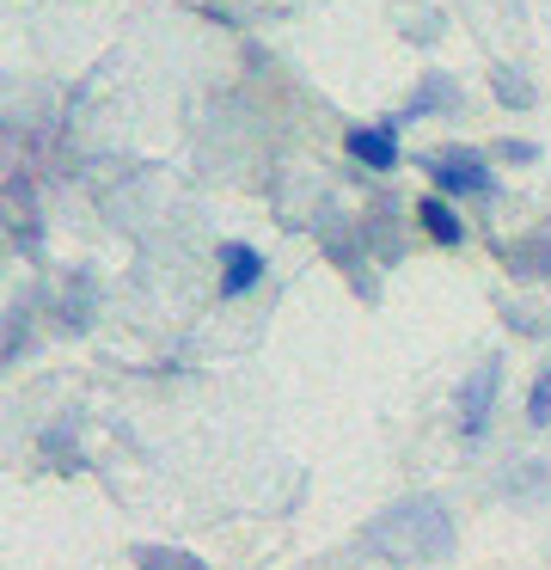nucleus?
<instances>
[{"label": "nucleus", "mask_w": 551, "mask_h": 570, "mask_svg": "<svg viewBox=\"0 0 551 570\" xmlns=\"http://www.w3.org/2000/svg\"><path fill=\"white\" fill-rule=\"evenodd\" d=\"M355 552H362L367 564H435V558L453 552V509L429 491L399 497V503L380 509L362 528Z\"/></svg>", "instance_id": "f257e3e1"}, {"label": "nucleus", "mask_w": 551, "mask_h": 570, "mask_svg": "<svg viewBox=\"0 0 551 570\" xmlns=\"http://www.w3.org/2000/svg\"><path fill=\"white\" fill-rule=\"evenodd\" d=\"M423 173L435 178V197H478L490 203L496 197V160L484 148H465V141H447V148L423 154Z\"/></svg>", "instance_id": "f03ea898"}, {"label": "nucleus", "mask_w": 551, "mask_h": 570, "mask_svg": "<svg viewBox=\"0 0 551 570\" xmlns=\"http://www.w3.org/2000/svg\"><path fill=\"white\" fill-rule=\"evenodd\" d=\"M0 222H7V239L19 258H37L43 252V203H37V185L24 166H12L7 185H0Z\"/></svg>", "instance_id": "7ed1b4c3"}, {"label": "nucleus", "mask_w": 551, "mask_h": 570, "mask_svg": "<svg viewBox=\"0 0 551 570\" xmlns=\"http://www.w3.org/2000/svg\"><path fill=\"white\" fill-rule=\"evenodd\" d=\"M496 386H502V356L478 362V368L460 381V393H453V417H460L465 442H484V435H490V417H496Z\"/></svg>", "instance_id": "20e7f679"}, {"label": "nucleus", "mask_w": 551, "mask_h": 570, "mask_svg": "<svg viewBox=\"0 0 551 570\" xmlns=\"http://www.w3.org/2000/svg\"><path fill=\"white\" fill-rule=\"evenodd\" d=\"M343 154H350L362 173H399V160H404L399 129H392V124H355V129H343Z\"/></svg>", "instance_id": "39448f33"}, {"label": "nucleus", "mask_w": 551, "mask_h": 570, "mask_svg": "<svg viewBox=\"0 0 551 570\" xmlns=\"http://www.w3.org/2000/svg\"><path fill=\"white\" fill-rule=\"evenodd\" d=\"M92 320H98V276L92 271H68V288L56 295V332L80 337V332H92Z\"/></svg>", "instance_id": "423d86ee"}, {"label": "nucleus", "mask_w": 551, "mask_h": 570, "mask_svg": "<svg viewBox=\"0 0 551 570\" xmlns=\"http://www.w3.org/2000/svg\"><path fill=\"white\" fill-rule=\"evenodd\" d=\"M496 258L509 264L521 283H551V227H533V234H521V239H502Z\"/></svg>", "instance_id": "0eeeda50"}, {"label": "nucleus", "mask_w": 551, "mask_h": 570, "mask_svg": "<svg viewBox=\"0 0 551 570\" xmlns=\"http://www.w3.org/2000/svg\"><path fill=\"white\" fill-rule=\"evenodd\" d=\"M264 283V252L245 246V239H227L220 246V301H245Z\"/></svg>", "instance_id": "6e6552de"}, {"label": "nucleus", "mask_w": 551, "mask_h": 570, "mask_svg": "<svg viewBox=\"0 0 551 570\" xmlns=\"http://www.w3.org/2000/svg\"><path fill=\"white\" fill-rule=\"evenodd\" d=\"M416 227H423V239L441 246V252L465 246V222H460V209H453L447 197H416Z\"/></svg>", "instance_id": "1a4fd4ad"}, {"label": "nucleus", "mask_w": 551, "mask_h": 570, "mask_svg": "<svg viewBox=\"0 0 551 570\" xmlns=\"http://www.w3.org/2000/svg\"><path fill=\"white\" fill-rule=\"evenodd\" d=\"M362 239H367V252H374L380 264H399V258H404L399 209H392L386 197H374V203H367V215H362Z\"/></svg>", "instance_id": "9d476101"}, {"label": "nucleus", "mask_w": 551, "mask_h": 570, "mask_svg": "<svg viewBox=\"0 0 551 570\" xmlns=\"http://www.w3.org/2000/svg\"><path fill=\"white\" fill-rule=\"evenodd\" d=\"M429 111H453V80H447V75H429L423 87H416L411 99H404L399 111L386 117V124L404 129V124H416V117H429Z\"/></svg>", "instance_id": "9b49d317"}, {"label": "nucleus", "mask_w": 551, "mask_h": 570, "mask_svg": "<svg viewBox=\"0 0 551 570\" xmlns=\"http://www.w3.org/2000/svg\"><path fill=\"white\" fill-rule=\"evenodd\" d=\"M129 564L135 570H208V558L184 552V546H166V540H141V546H129Z\"/></svg>", "instance_id": "f8f14e48"}, {"label": "nucleus", "mask_w": 551, "mask_h": 570, "mask_svg": "<svg viewBox=\"0 0 551 570\" xmlns=\"http://www.w3.org/2000/svg\"><path fill=\"white\" fill-rule=\"evenodd\" d=\"M490 92H496V105H509V111H533V105H539L533 80H527L521 68H509V62L490 68Z\"/></svg>", "instance_id": "ddd939ff"}, {"label": "nucleus", "mask_w": 551, "mask_h": 570, "mask_svg": "<svg viewBox=\"0 0 551 570\" xmlns=\"http://www.w3.org/2000/svg\"><path fill=\"white\" fill-rule=\"evenodd\" d=\"M43 460L56 472H80V442H73V423H56V430H43Z\"/></svg>", "instance_id": "4468645a"}, {"label": "nucleus", "mask_w": 551, "mask_h": 570, "mask_svg": "<svg viewBox=\"0 0 551 570\" xmlns=\"http://www.w3.org/2000/svg\"><path fill=\"white\" fill-rule=\"evenodd\" d=\"M24 350H31V307L12 301V307H7V362H19Z\"/></svg>", "instance_id": "2eb2a0df"}, {"label": "nucleus", "mask_w": 551, "mask_h": 570, "mask_svg": "<svg viewBox=\"0 0 551 570\" xmlns=\"http://www.w3.org/2000/svg\"><path fill=\"white\" fill-rule=\"evenodd\" d=\"M527 423H533V430H545V423H551V362L539 368L533 393H527Z\"/></svg>", "instance_id": "dca6fc26"}, {"label": "nucleus", "mask_w": 551, "mask_h": 570, "mask_svg": "<svg viewBox=\"0 0 551 570\" xmlns=\"http://www.w3.org/2000/svg\"><path fill=\"white\" fill-rule=\"evenodd\" d=\"M496 160H502V166H533V160H539V141L509 136V141H496Z\"/></svg>", "instance_id": "f3484780"}]
</instances>
